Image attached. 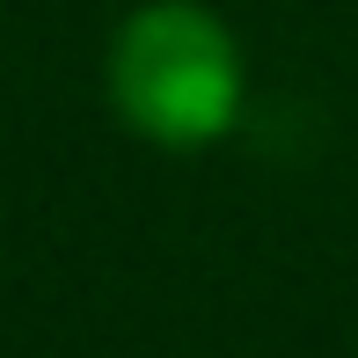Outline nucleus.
Segmentation results:
<instances>
[{"instance_id": "f257e3e1", "label": "nucleus", "mask_w": 358, "mask_h": 358, "mask_svg": "<svg viewBox=\"0 0 358 358\" xmlns=\"http://www.w3.org/2000/svg\"><path fill=\"white\" fill-rule=\"evenodd\" d=\"M110 110L169 154H198L241 124V37L205 0H139L103 52Z\"/></svg>"}]
</instances>
